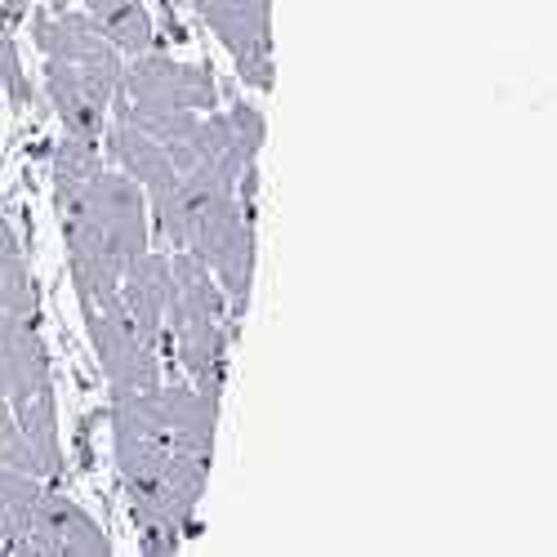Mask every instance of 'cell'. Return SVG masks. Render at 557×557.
<instances>
[{"label": "cell", "mask_w": 557, "mask_h": 557, "mask_svg": "<svg viewBox=\"0 0 557 557\" xmlns=\"http://www.w3.org/2000/svg\"><path fill=\"white\" fill-rule=\"evenodd\" d=\"M54 214L67 255H108L116 263L152 250L148 197L121 170H99L85 188H59Z\"/></svg>", "instance_id": "6da1fadb"}, {"label": "cell", "mask_w": 557, "mask_h": 557, "mask_svg": "<svg viewBox=\"0 0 557 557\" xmlns=\"http://www.w3.org/2000/svg\"><path fill=\"white\" fill-rule=\"evenodd\" d=\"M165 339L174 344L183 370L201 393H223V352H227V299L210 268L188 250H170V304Z\"/></svg>", "instance_id": "7a4b0ae2"}, {"label": "cell", "mask_w": 557, "mask_h": 557, "mask_svg": "<svg viewBox=\"0 0 557 557\" xmlns=\"http://www.w3.org/2000/svg\"><path fill=\"white\" fill-rule=\"evenodd\" d=\"M134 116L152 112H214L219 108V85L206 63H178L170 54H138L121 72L116 99Z\"/></svg>", "instance_id": "3957f363"}, {"label": "cell", "mask_w": 557, "mask_h": 557, "mask_svg": "<svg viewBox=\"0 0 557 557\" xmlns=\"http://www.w3.org/2000/svg\"><path fill=\"white\" fill-rule=\"evenodd\" d=\"M193 10L232 54L242 81L272 89V0H193Z\"/></svg>", "instance_id": "277c9868"}, {"label": "cell", "mask_w": 557, "mask_h": 557, "mask_svg": "<svg viewBox=\"0 0 557 557\" xmlns=\"http://www.w3.org/2000/svg\"><path fill=\"white\" fill-rule=\"evenodd\" d=\"M32 40L45 59H59V63H72L81 72H95L112 85H121V72H125V54H116V45H108V36L95 27L89 14H76V10H40L32 18Z\"/></svg>", "instance_id": "5b68a950"}, {"label": "cell", "mask_w": 557, "mask_h": 557, "mask_svg": "<svg viewBox=\"0 0 557 557\" xmlns=\"http://www.w3.org/2000/svg\"><path fill=\"white\" fill-rule=\"evenodd\" d=\"M116 89L121 85H112V81H103L95 72H81L72 63L45 59V95H50L63 129L76 134V138H99L103 134Z\"/></svg>", "instance_id": "8992f818"}, {"label": "cell", "mask_w": 557, "mask_h": 557, "mask_svg": "<svg viewBox=\"0 0 557 557\" xmlns=\"http://www.w3.org/2000/svg\"><path fill=\"white\" fill-rule=\"evenodd\" d=\"M165 304H170V255L144 250L121 263V308L148 344H165Z\"/></svg>", "instance_id": "52a82bcc"}, {"label": "cell", "mask_w": 557, "mask_h": 557, "mask_svg": "<svg viewBox=\"0 0 557 557\" xmlns=\"http://www.w3.org/2000/svg\"><path fill=\"white\" fill-rule=\"evenodd\" d=\"M10 410L18 420V433L36 459V473L54 482L63 473V442H59V406H54V380H36L10 397Z\"/></svg>", "instance_id": "ba28073f"}, {"label": "cell", "mask_w": 557, "mask_h": 557, "mask_svg": "<svg viewBox=\"0 0 557 557\" xmlns=\"http://www.w3.org/2000/svg\"><path fill=\"white\" fill-rule=\"evenodd\" d=\"M103 138H108V157L121 165V174L125 178H134L144 193H152V188H165L170 178H178V170H174V161H170V152L157 144L152 134H144L134 121H125V116H116L112 112V121L103 125Z\"/></svg>", "instance_id": "9c48e42d"}, {"label": "cell", "mask_w": 557, "mask_h": 557, "mask_svg": "<svg viewBox=\"0 0 557 557\" xmlns=\"http://www.w3.org/2000/svg\"><path fill=\"white\" fill-rule=\"evenodd\" d=\"M45 527H50L54 540V557H112L99 522L54 486L45 491Z\"/></svg>", "instance_id": "30bf717a"}, {"label": "cell", "mask_w": 557, "mask_h": 557, "mask_svg": "<svg viewBox=\"0 0 557 557\" xmlns=\"http://www.w3.org/2000/svg\"><path fill=\"white\" fill-rule=\"evenodd\" d=\"M85 14L95 18V27L108 36V45H116V54H148L157 45V27L144 0H81Z\"/></svg>", "instance_id": "8fae6325"}, {"label": "cell", "mask_w": 557, "mask_h": 557, "mask_svg": "<svg viewBox=\"0 0 557 557\" xmlns=\"http://www.w3.org/2000/svg\"><path fill=\"white\" fill-rule=\"evenodd\" d=\"M0 312L10 317H27L36 312V282H32V268L27 255L18 246V232L10 227V219L0 214Z\"/></svg>", "instance_id": "7c38bea8"}, {"label": "cell", "mask_w": 557, "mask_h": 557, "mask_svg": "<svg viewBox=\"0 0 557 557\" xmlns=\"http://www.w3.org/2000/svg\"><path fill=\"white\" fill-rule=\"evenodd\" d=\"M45 486H50V482H40V478H32V473L0 469V557H10L14 535H18L23 522L36 513Z\"/></svg>", "instance_id": "4fadbf2b"}, {"label": "cell", "mask_w": 557, "mask_h": 557, "mask_svg": "<svg viewBox=\"0 0 557 557\" xmlns=\"http://www.w3.org/2000/svg\"><path fill=\"white\" fill-rule=\"evenodd\" d=\"M99 170H103L99 138L63 134V144L54 148V193H59V188H85V183L95 178Z\"/></svg>", "instance_id": "5bb4252c"}, {"label": "cell", "mask_w": 557, "mask_h": 557, "mask_svg": "<svg viewBox=\"0 0 557 557\" xmlns=\"http://www.w3.org/2000/svg\"><path fill=\"white\" fill-rule=\"evenodd\" d=\"M0 469L40 478V473H36V459H32V450H27L23 433H18V420H14L10 401H0ZM40 482H45V478H40Z\"/></svg>", "instance_id": "9a60e30c"}, {"label": "cell", "mask_w": 557, "mask_h": 557, "mask_svg": "<svg viewBox=\"0 0 557 557\" xmlns=\"http://www.w3.org/2000/svg\"><path fill=\"white\" fill-rule=\"evenodd\" d=\"M0 89L10 95L14 108H27L32 103V85H27L23 59H18V40L10 32H0Z\"/></svg>", "instance_id": "2e32d148"}, {"label": "cell", "mask_w": 557, "mask_h": 557, "mask_svg": "<svg viewBox=\"0 0 557 557\" xmlns=\"http://www.w3.org/2000/svg\"><path fill=\"white\" fill-rule=\"evenodd\" d=\"M27 10H32V0H0V32L18 27L27 18Z\"/></svg>", "instance_id": "e0dca14e"}, {"label": "cell", "mask_w": 557, "mask_h": 557, "mask_svg": "<svg viewBox=\"0 0 557 557\" xmlns=\"http://www.w3.org/2000/svg\"><path fill=\"white\" fill-rule=\"evenodd\" d=\"M72 5H76V0H50V10H54V14H63V10H72Z\"/></svg>", "instance_id": "ac0fdd59"}, {"label": "cell", "mask_w": 557, "mask_h": 557, "mask_svg": "<svg viewBox=\"0 0 557 557\" xmlns=\"http://www.w3.org/2000/svg\"><path fill=\"white\" fill-rule=\"evenodd\" d=\"M0 165H5V157H0Z\"/></svg>", "instance_id": "d6986e66"}]
</instances>
